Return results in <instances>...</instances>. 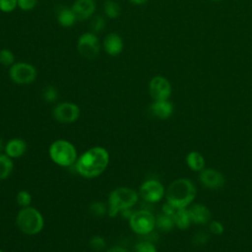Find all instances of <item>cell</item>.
Returning <instances> with one entry per match:
<instances>
[{
	"label": "cell",
	"mask_w": 252,
	"mask_h": 252,
	"mask_svg": "<svg viewBox=\"0 0 252 252\" xmlns=\"http://www.w3.org/2000/svg\"><path fill=\"white\" fill-rule=\"evenodd\" d=\"M77 49L87 59L95 58L100 51V41L97 33L93 32H83L77 39Z\"/></svg>",
	"instance_id": "cell-8"
},
{
	"label": "cell",
	"mask_w": 252,
	"mask_h": 252,
	"mask_svg": "<svg viewBox=\"0 0 252 252\" xmlns=\"http://www.w3.org/2000/svg\"><path fill=\"white\" fill-rule=\"evenodd\" d=\"M197 190L194 183L187 178L173 180L165 190L166 202L176 209L188 208L196 198Z\"/></svg>",
	"instance_id": "cell-2"
},
{
	"label": "cell",
	"mask_w": 252,
	"mask_h": 252,
	"mask_svg": "<svg viewBox=\"0 0 252 252\" xmlns=\"http://www.w3.org/2000/svg\"><path fill=\"white\" fill-rule=\"evenodd\" d=\"M16 201H17V204L19 206H21L22 208L30 207V205L32 203V195L30 194V192H28L26 190H21L17 193Z\"/></svg>",
	"instance_id": "cell-28"
},
{
	"label": "cell",
	"mask_w": 252,
	"mask_h": 252,
	"mask_svg": "<svg viewBox=\"0 0 252 252\" xmlns=\"http://www.w3.org/2000/svg\"><path fill=\"white\" fill-rule=\"evenodd\" d=\"M151 112L154 116L159 119H167L173 113V105L168 100H154L150 106Z\"/></svg>",
	"instance_id": "cell-16"
},
{
	"label": "cell",
	"mask_w": 252,
	"mask_h": 252,
	"mask_svg": "<svg viewBox=\"0 0 252 252\" xmlns=\"http://www.w3.org/2000/svg\"><path fill=\"white\" fill-rule=\"evenodd\" d=\"M102 48L107 55L111 57L118 56L124 49L123 38L116 32H109L103 38Z\"/></svg>",
	"instance_id": "cell-14"
},
{
	"label": "cell",
	"mask_w": 252,
	"mask_h": 252,
	"mask_svg": "<svg viewBox=\"0 0 252 252\" xmlns=\"http://www.w3.org/2000/svg\"><path fill=\"white\" fill-rule=\"evenodd\" d=\"M209 240H210V235L206 231H198L192 237V243L198 247H202L206 245L209 242Z\"/></svg>",
	"instance_id": "cell-29"
},
{
	"label": "cell",
	"mask_w": 252,
	"mask_h": 252,
	"mask_svg": "<svg viewBox=\"0 0 252 252\" xmlns=\"http://www.w3.org/2000/svg\"><path fill=\"white\" fill-rule=\"evenodd\" d=\"M156 226L161 231L168 232L175 226L173 218L161 213L156 218Z\"/></svg>",
	"instance_id": "cell-23"
},
{
	"label": "cell",
	"mask_w": 252,
	"mask_h": 252,
	"mask_svg": "<svg viewBox=\"0 0 252 252\" xmlns=\"http://www.w3.org/2000/svg\"><path fill=\"white\" fill-rule=\"evenodd\" d=\"M173 220L175 226L180 229H187L192 223L187 208L186 209H177L173 215Z\"/></svg>",
	"instance_id": "cell-20"
},
{
	"label": "cell",
	"mask_w": 252,
	"mask_h": 252,
	"mask_svg": "<svg viewBox=\"0 0 252 252\" xmlns=\"http://www.w3.org/2000/svg\"><path fill=\"white\" fill-rule=\"evenodd\" d=\"M56 19L59 26L63 28H71L78 21V18L73 9L67 6H63L58 10Z\"/></svg>",
	"instance_id": "cell-18"
},
{
	"label": "cell",
	"mask_w": 252,
	"mask_h": 252,
	"mask_svg": "<svg viewBox=\"0 0 252 252\" xmlns=\"http://www.w3.org/2000/svg\"><path fill=\"white\" fill-rule=\"evenodd\" d=\"M107 252H128L127 249L121 246H113L107 250Z\"/></svg>",
	"instance_id": "cell-36"
},
{
	"label": "cell",
	"mask_w": 252,
	"mask_h": 252,
	"mask_svg": "<svg viewBox=\"0 0 252 252\" xmlns=\"http://www.w3.org/2000/svg\"><path fill=\"white\" fill-rule=\"evenodd\" d=\"M171 84L163 76H154L149 82V93L154 100L168 99L171 94Z\"/></svg>",
	"instance_id": "cell-10"
},
{
	"label": "cell",
	"mask_w": 252,
	"mask_h": 252,
	"mask_svg": "<svg viewBox=\"0 0 252 252\" xmlns=\"http://www.w3.org/2000/svg\"><path fill=\"white\" fill-rule=\"evenodd\" d=\"M53 117L56 121L63 124H70L78 120L81 114L80 107L71 101H62L53 108Z\"/></svg>",
	"instance_id": "cell-9"
},
{
	"label": "cell",
	"mask_w": 252,
	"mask_h": 252,
	"mask_svg": "<svg viewBox=\"0 0 252 252\" xmlns=\"http://www.w3.org/2000/svg\"><path fill=\"white\" fill-rule=\"evenodd\" d=\"M49 157L53 162L60 166H71L77 160V150L66 140H56L49 147Z\"/></svg>",
	"instance_id": "cell-5"
},
{
	"label": "cell",
	"mask_w": 252,
	"mask_h": 252,
	"mask_svg": "<svg viewBox=\"0 0 252 252\" xmlns=\"http://www.w3.org/2000/svg\"><path fill=\"white\" fill-rule=\"evenodd\" d=\"M192 223L196 224H207L211 220V212L203 204H193L187 208Z\"/></svg>",
	"instance_id": "cell-15"
},
{
	"label": "cell",
	"mask_w": 252,
	"mask_h": 252,
	"mask_svg": "<svg viewBox=\"0 0 252 252\" xmlns=\"http://www.w3.org/2000/svg\"><path fill=\"white\" fill-rule=\"evenodd\" d=\"M199 180L201 184L208 189H220L224 185V176L214 168H204L200 171Z\"/></svg>",
	"instance_id": "cell-12"
},
{
	"label": "cell",
	"mask_w": 252,
	"mask_h": 252,
	"mask_svg": "<svg viewBox=\"0 0 252 252\" xmlns=\"http://www.w3.org/2000/svg\"><path fill=\"white\" fill-rule=\"evenodd\" d=\"M89 211L93 216L96 218H102L107 213V208L103 202L95 201L90 205Z\"/></svg>",
	"instance_id": "cell-26"
},
{
	"label": "cell",
	"mask_w": 252,
	"mask_h": 252,
	"mask_svg": "<svg viewBox=\"0 0 252 252\" xmlns=\"http://www.w3.org/2000/svg\"><path fill=\"white\" fill-rule=\"evenodd\" d=\"M136 252H157L156 246L149 240H143L135 245Z\"/></svg>",
	"instance_id": "cell-31"
},
{
	"label": "cell",
	"mask_w": 252,
	"mask_h": 252,
	"mask_svg": "<svg viewBox=\"0 0 252 252\" xmlns=\"http://www.w3.org/2000/svg\"><path fill=\"white\" fill-rule=\"evenodd\" d=\"M131 4L133 5H136V6H141V5H144L146 4L149 0H128Z\"/></svg>",
	"instance_id": "cell-37"
},
{
	"label": "cell",
	"mask_w": 252,
	"mask_h": 252,
	"mask_svg": "<svg viewBox=\"0 0 252 252\" xmlns=\"http://www.w3.org/2000/svg\"><path fill=\"white\" fill-rule=\"evenodd\" d=\"M138 202V193L127 187H119L112 190L108 196L107 214L110 218L116 217L124 210L131 209Z\"/></svg>",
	"instance_id": "cell-3"
},
{
	"label": "cell",
	"mask_w": 252,
	"mask_h": 252,
	"mask_svg": "<svg viewBox=\"0 0 252 252\" xmlns=\"http://www.w3.org/2000/svg\"><path fill=\"white\" fill-rule=\"evenodd\" d=\"M42 97L43 99L48 102V103H53L55 101H57L58 97H59V93L58 90L54 87V86H46L43 89L42 92Z\"/></svg>",
	"instance_id": "cell-27"
},
{
	"label": "cell",
	"mask_w": 252,
	"mask_h": 252,
	"mask_svg": "<svg viewBox=\"0 0 252 252\" xmlns=\"http://www.w3.org/2000/svg\"><path fill=\"white\" fill-rule=\"evenodd\" d=\"M209 1H211V2H221V1H223V0H209Z\"/></svg>",
	"instance_id": "cell-39"
},
{
	"label": "cell",
	"mask_w": 252,
	"mask_h": 252,
	"mask_svg": "<svg viewBox=\"0 0 252 252\" xmlns=\"http://www.w3.org/2000/svg\"><path fill=\"white\" fill-rule=\"evenodd\" d=\"M103 15L107 19H117L121 14V7L115 0H105L103 3Z\"/></svg>",
	"instance_id": "cell-21"
},
{
	"label": "cell",
	"mask_w": 252,
	"mask_h": 252,
	"mask_svg": "<svg viewBox=\"0 0 252 252\" xmlns=\"http://www.w3.org/2000/svg\"><path fill=\"white\" fill-rule=\"evenodd\" d=\"M8 75L10 80L20 86H27L33 83L37 77V70L32 63L16 61L9 67Z\"/></svg>",
	"instance_id": "cell-6"
},
{
	"label": "cell",
	"mask_w": 252,
	"mask_h": 252,
	"mask_svg": "<svg viewBox=\"0 0 252 252\" xmlns=\"http://www.w3.org/2000/svg\"><path fill=\"white\" fill-rule=\"evenodd\" d=\"M129 224L134 232L146 235L156 227V217L149 210H139L133 212L129 219Z\"/></svg>",
	"instance_id": "cell-7"
},
{
	"label": "cell",
	"mask_w": 252,
	"mask_h": 252,
	"mask_svg": "<svg viewBox=\"0 0 252 252\" xmlns=\"http://www.w3.org/2000/svg\"><path fill=\"white\" fill-rule=\"evenodd\" d=\"M176 210H177L176 208H174L172 205H170L167 202L165 204H163V206H162V213L167 216H170V217H173Z\"/></svg>",
	"instance_id": "cell-35"
},
{
	"label": "cell",
	"mask_w": 252,
	"mask_h": 252,
	"mask_svg": "<svg viewBox=\"0 0 252 252\" xmlns=\"http://www.w3.org/2000/svg\"><path fill=\"white\" fill-rule=\"evenodd\" d=\"M139 194L142 199L149 203L159 202L165 195V190L163 185L156 179H149L142 183Z\"/></svg>",
	"instance_id": "cell-11"
},
{
	"label": "cell",
	"mask_w": 252,
	"mask_h": 252,
	"mask_svg": "<svg viewBox=\"0 0 252 252\" xmlns=\"http://www.w3.org/2000/svg\"><path fill=\"white\" fill-rule=\"evenodd\" d=\"M109 154L102 147H94L86 151L75 162L76 171L86 178L100 175L107 167Z\"/></svg>",
	"instance_id": "cell-1"
},
{
	"label": "cell",
	"mask_w": 252,
	"mask_h": 252,
	"mask_svg": "<svg viewBox=\"0 0 252 252\" xmlns=\"http://www.w3.org/2000/svg\"><path fill=\"white\" fill-rule=\"evenodd\" d=\"M14 168L12 158L6 154H0V180L7 179Z\"/></svg>",
	"instance_id": "cell-22"
},
{
	"label": "cell",
	"mask_w": 252,
	"mask_h": 252,
	"mask_svg": "<svg viewBox=\"0 0 252 252\" xmlns=\"http://www.w3.org/2000/svg\"><path fill=\"white\" fill-rule=\"evenodd\" d=\"M209 224V231L214 235H220L224 231L223 224L219 220H210Z\"/></svg>",
	"instance_id": "cell-33"
},
{
	"label": "cell",
	"mask_w": 252,
	"mask_h": 252,
	"mask_svg": "<svg viewBox=\"0 0 252 252\" xmlns=\"http://www.w3.org/2000/svg\"><path fill=\"white\" fill-rule=\"evenodd\" d=\"M5 154L11 158H17L22 157L27 151V144L23 139L13 138L9 140L5 145Z\"/></svg>",
	"instance_id": "cell-17"
},
{
	"label": "cell",
	"mask_w": 252,
	"mask_h": 252,
	"mask_svg": "<svg viewBox=\"0 0 252 252\" xmlns=\"http://www.w3.org/2000/svg\"><path fill=\"white\" fill-rule=\"evenodd\" d=\"M16 223L19 229L28 235H34L41 231L44 225L43 217L35 208H22L17 217Z\"/></svg>",
	"instance_id": "cell-4"
},
{
	"label": "cell",
	"mask_w": 252,
	"mask_h": 252,
	"mask_svg": "<svg viewBox=\"0 0 252 252\" xmlns=\"http://www.w3.org/2000/svg\"><path fill=\"white\" fill-rule=\"evenodd\" d=\"M90 245L91 247L95 251H101L105 248V240L103 237L99 235H94L90 239Z\"/></svg>",
	"instance_id": "cell-32"
},
{
	"label": "cell",
	"mask_w": 252,
	"mask_h": 252,
	"mask_svg": "<svg viewBox=\"0 0 252 252\" xmlns=\"http://www.w3.org/2000/svg\"><path fill=\"white\" fill-rule=\"evenodd\" d=\"M75 12L78 21L92 19L96 12L95 0H75L71 6Z\"/></svg>",
	"instance_id": "cell-13"
},
{
	"label": "cell",
	"mask_w": 252,
	"mask_h": 252,
	"mask_svg": "<svg viewBox=\"0 0 252 252\" xmlns=\"http://www.w3.org/2000/svg\"><path fill=\"white\" fill-rule=\"evenodd\" d=\"M106 28V20L105 16L103 15H94L91 19V30L94 33L101 32Z\"/></svg>",
	"instance_id": "cell-24"
},
{
	"label": "cell",
	"mask_w": 252,
	"mask_h": 252,
	"mask_svg": "<svg viewBox=\"0 0 252 252\" xmlns=\"http://www.w3.org/2000/svg\"><path fill=\"white\" fill-rule=\"evenodd\" d=\"M37 1L38 0H18V8L25 12L32 11L36 7Z\"/></svg>",
	"instance_id": "cell-34"
},
{
	"label": "cell",
	"mask_w": 252,
	"mask_h": 252,
	"mask_svg": "<svg viewBox=\"0 0 252 252\" xmlns=\"http://www.w3.org/2000/svg\"><path fill=\"white\" fill-rule=\"evenodd\" d=\"M3 150H5V145L3 143V139L0 137V154H2Z\"/></svg>",
	"instance_id": "cell-38"
},
{
	"label": "cell",
	"mask_w": 252,
	"mask_h": 252,
	"mask_svg": "<svg viewBox=\"0 0 252 252\" xmlns=\"http://www.w3.org/2000/svg\"><path fill=\"white\" fill-rule=\"evenodd\" d=\"M0 252H4V251H3V250H1V249H0Z\"/></svg>",
	"instance_id": "cell-40"
},
{
	"label": "cell",
	"mask_w": 252,
	"mask_h": 252,
	"mask_svg": "<svg viewBox=\"0 0 252 252\" xmlns=\"http://www.w3.org/2000/svg\"><path fill=\"white\" fill-rule=\"evenodd\" d=\"M186 163L188 167L193 171H202L205 168V158L196 151L188 153L186 156Z\"/></svg>",
	"instance_id": "cell-19"
},
{
	"label": "cell",
	"mask_w": 252,
	"mask_h": 252,
	"mask_svg": "<svg viewBox=\"0 0 252 252\" xmlns=\"http://www.w3.org/2000/svg\"><path fill=\"white\" fill-rule=\"evenodd\" d=\"M16 62L14 52L7 48L3 47L0 49V65L5 67H10Z\"/></svg>",
	"instance_id": "cell-25"
},
{
	"label": "cell",
	"mask_w": 252,
	"mask_h": 252,
	"mask_svg": "<svg viewBox=\"0 0 252 252\" xmlns=\"http://www.w3.org/2000/svg\"><path fill=\"white\" fill-rule=\"evenodd\" d=\"M18 8V0H0V11L8 14L14 12Z\"/></svg>",
	"instance_id": "cell-30"
}]
</instances>
